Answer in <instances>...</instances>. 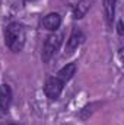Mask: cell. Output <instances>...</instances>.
<instances>
[{"mask_svg": "<svg viewBox=\"0 0 124 125\" xmlns=\"http://www.w3.org/2000/svg\"><path fill=\"white\" fill-rule=\"evenodd\" d=\"M4 39H6V45L10 48V51L13 52H19L22 51L24 45H25V28L21 23H10L6 31H4Z\"/></svg>", "mask_w": 124, "mask_h": 125, "instance_id": "obj_1", "label": "cell"}, {"mask_svg": "<svg viewBox=\"0 0 124 125\" xmlns=\"http://www.w3.org/2000/svg\"><path fill=\"white\" fill-rule=\"evenodd\" d=\"M63 42V33H51L47 36L44 47H42V61L48 62L51 57L59 51L60 45Z\"/></svg>", "mask_w": 124, "mask_h": 125, "instance_id": "obj_2", "label": "cell"}, {"mask_svg": "<svg viewBox=\"0 0 124 125\" xmlns=\"http://www.w3.org/2000/svg\"><path fill=\"white\" fill-rule=\"evenodd\" d=\"M63 83L60 79H57V77H51V79H48L47 80V83H45V86H44V92L45 94L50 97V99H57L60 93H62L63 90Z\"/></svg>", "mask_w": 124, "mask_h": 125, "instance_id": "obj_3", "label": "cell"}, {"mask_svg": "<svg viewBox=\"0 0 124 125\" xmlns=\"http://www.w3.org/2000/svg\"><path fill=\"white\" fill-rule=\"evenodd\" d=\"M62 23V16L59 13H50L42 19V26L48 31H57Z\"/></svg>", "mask_w": 124, "mask_h": 125, "instance_id": "obj_4", "label": "cell"}, {"mask_svg": "<svg viewBox=\"0 0 124 125\" xmlns=\"http://www.w3.org/2000/svg\"><path fill=\"white\" fill-rule=\"evenodd\" d=\"M12 102V89L7 84L0 86V109L6 111Z\"/></svg>", "mask_w": 124, "mask_h": 125, "instance_id": "obj_5", "label": "cell"}, {"mask_svg": "<svg viewBox=\"0 0 124 125\" xmlns=\"http://www.w3.org/2000/svg\"><path fill=\"white\" fill-rule=\"evenodd\" d=\"M76 68H77V65H76V62H70V64H67V65H64L62 70L57 73V79H60L63 83H66V82H69L74 74H76Z\"/></svg>", "mask_w": 124, "mask_h": 125, "instance_id": "obj_6", "label": "cell"}, {"mask_svg": "<svg viewBox=\"0 0 124 125\" xmlns=\"http://www.w3.org/2000/svg\"><path fill=\"white\" fill-rule=\"evenodd\" d=\"M83 39H85V35L82 33V31L77 29V28H74V29L72 31V35H70L69 41H67V50L72 51V50L77 48V47L83 42Z\"/></svg>", "mask_w": 124, "mask_h": 125, "instance_id": "obj_7", "label": "cell"}, {"mask_svg": "<svg viewBox=\"0 0 124 125\" xmlns=\"http://www.w3.org/2000/svg\"><path fill=\"white\" fill-rule=\"evenodd\" d=\"M115 4L117 0H104V9H105V16L110 23H112L114 15H115Z\"/></svg>", "mask_w": 124, "mask_h": 125, "instance_id": "obj_8", "label": "cell"}, {"mask_svg": "<svg viewBox=\"0 0 124 125\" xmlns=\"http://www.w3.org/2000/svg\"><path fill=\"white\" fill-rule=\"evenodd\" d=\"M89 0H82V1H79V4L76 6V9H74V18L76 19H80V18H83L85 15H86V12H88V9H89Z\"/></svg>", "mask_w": 124, "mask_h": 125, "instance_id": "obj_9", "label": "cell"}, {"mask_svg": "<svg viewBox=\"0 0 124 125\" xmlns=\"http://www.w3.org/2000/svg\"><path fill=\"white\" fill-rule=\"evenodd\" d=\"M118 33L123 35V22H121V21L118 22Z\"/></svg>", "mask_w": 124, "mask_h": 125, "instance_id": "obj_10", "label": "cell"}, {"mask_svg": "<svg viewBox=\"0 0 124 125\" xmlns=\"http://www.w3.org/2000/svg\"><path fill=\"white\" fill-rule=\"evenodd\" d=\"M28 1H35V0H28Z\"/></svg>", "mask_w": 124, "mask_h": 125, "instance_id": "obj_11", "label": "cell"}]
</instances>
